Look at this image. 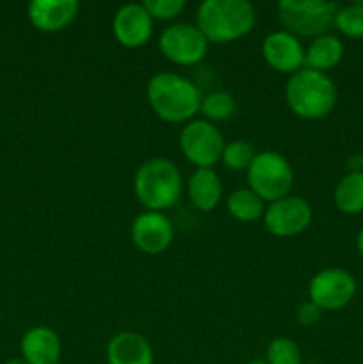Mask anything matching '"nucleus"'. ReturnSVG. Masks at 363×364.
<instances>
[{
	"instance_id": "f257e3e1",
	"label": "nucleus",
	"mask_w": 363,
	"mask_h": 364,
	"mask_svg": "<svg viewBox=\"0 0 363 364\" xmlns=\"http://www.w3.org/2000/svg\"><path fill=\"white\" fill-rule=\"evenodd\" d=\"M153 112L167 123H189L201 109L203 95L192 80L171 71L153 75L146 87Z\"/></svg>"
},
{
	"instance_id": "f03ea898",
	"label": "nucleus",
	"mask_w": 363,
	"mask_h": 364,
	"mask_svg": "<svg viewBox=\"0 0 363 364\" xmlns=\"http://www.w3.org/2000/svg\"><path fill=\"white\" fill-rule=\"evenodd\" d=\"M184 191L182 173L171 160L153 156L137 167L134 194L148 212H164L177 205Z\"/></svg>"
},
{
	"instance_id": "7ed1b4c3",
	"label": "nucleus",
	"mask_w": 363,
	"mask_h": 364,
	"mask_svg": "<svg viewBox=\"0 0 363 364\" xmlns=\"http://www.w3.org/2000/svg\"><path fill=\"white\" fill-rule=\"evenodd\" d=\"M256 11L248 0H205L199 4L196 27L209 43H230L255 27Z\"/></svg>"
},
{
	"instance_id": "20e7f679",
	"label": "nucleus",
	"mask_w": 363,
	"mask_h": 364,
	"mask_svg": "<svg viewBox=\"0 0 363 364\" xmlns=\"http://www.w3.org/2000/svg\"><path fill=\"white\" fill-rule=\"evenodd\" d=\"M285 98L288 109L301 119H322L337 105V85L327 73L305 66L290 75Z\"/></svg>"
},
{
	"instance_id": "39448f33",
	"label": "nucleus",
	"mask_w": 363,
	"mask_h": 364,
	"mask_svg": "<svg viewBox=\"0 0 363 364\" xmlns=\"http://www.w3.org/2000/svg\"><path fill=\"white\" fill-rule=\"evenodd\" d=\"M246 174L249 188L265 203H274L290 194L295 180L290 162L278 151L256 153Z\"/></svg>"
},
{
	"instance_id": "423d86ee",
	"label": "nucleus",
	"mask_w": 363,
	"mask_h": 364,
	"mask_svg": "<svg viewBox=\"0 0 363 364\" xmlns=\"http://www.w3.org/2000/svg\"><path fill=\"white\" fill-rule=\"evenodd\" d=\"M338 4L324 0H281L278 18L287 32L305 38H319L333 25Z\"/></svg>"
},
{
	"instance_id": "0eeeda50",
	"label": "nucleus",
	"mask_w": 363,
	"mask_h": 364,
	"mask_svg": "<svg viewBox=\"0 0 363 364\" xmlns=\"http://www.w3.org/2000/svg\"><path fill=\"white\" fill-rule=\"evenodd\" d=\"M223 134L206 119H192L180 132V149L198 169H212L224 151Z\"/></svg>"
},
{
	"instance_id": "6e6552de",
	"label": "nucleus",
	"mask_w": 363,
	"mask_h": 364,
	"mask_svg": "<svg viewBox=\"0 0 363 364\" xmlns=\"http://www.w3.org/2000/svg\"><path fill=\"white\" fill-rule=\"evenodd\" d=\"M159 48L171 63L178 66H194L205 59L209 52V39L196 25L173 23L160 34Z\"/></svg>"
},
{
	"instance_id": "1a4fd4ad",
	"label": "nucleus",
	"mask_w": 363,
	"mask_h": 364,
	"mask_svg": "<svg viewBox=\"0 0 363 364\" xmlns=\"http://www.w3.org/2000/svg\"><path fill=\"white\" fill-rule=\"evenodd\" d=\"M313 212L310 203L301 196H285L269 203L263 213V224L274 237L290 238L301 235L312 224Z\"/></svg>"
},
{
	"instance_id": "9d476101",
	"label": "nucleus",
	"mask_w": 363,
	"mask_h": 364,
	"mask_svg": "<svg viewBox=\"0 0 363 364\" xmlns=\"http://www.w3.org/2000/svg\"><path fill=\"white\" fill-rule=\"evenodd\" d=\"M356 281L344 269H324L308 284L310 301L322 311H337L354 299Z\"/></svg>"
},
{
	"instance_id": "9b49d317",
	"label": "nucleus",
	"mask_w": 363,
	"mask_h": 364,
	"mask_svg": "<svg viewBox=\"0 0 363 364\" xmlns=\"http://www.w3.org/2000/svg\"><path fill=\"white\" fill-rule=\"evenodd\" d=\"M174 237L173 223L162 212H148L135 217L132 224V242L146 255H160L171 245Z\"/></svg>"
},
{
	"instance_id": "f8f14e48",
	"label": "nucleus",
	"mask_w": 363,
	"mask_h": 364,
	"mask_svg": "<svg viewBox=\"0 0 363 364\" xmlns=\"http://www.w3.org/2000/svg\"><path fill=\"white\" fill-rule=\"evenodd\" d=\"M112 32L125 48H139L152 38L153 18L142 4H125L114 14Z\"/></svg>"
},
{
	"instance_id": "ddd939ff",
	"label": "nucleus",
	"mask_w": 363,
	"mask_h": 364,
	"mask_svg": "<svg viewBox=\"0 0 363 364\" xmlns=\"http://www.w3.org/2000/svg\"><path fill=\"white\" fill-rule=\"evenodd\" d=\"M262 55L278 73L294 75L305 68V48L299 39L287 31L270 32L262 43Z\"/></svg>"
},
{
	"instance_id": "4468645a",
	"label": "nucleus",
	"mask_w": 363,
	"mask_h": 364,
	"mask_svg": "<svg viewBox=\"0 0 363 364\" xmlns=\"http://www.w3.org/2000/svg\"><path fill=\"white\" fill-rule=\"evenodd\" d=\"M77 0H34L28 4V20L41 32L64 31L77 18Z\"/></svg>"
},
{
	"instance_id": "2eb2a0df",
	"label": "nucleus",
	"mask_w": 363,
	"mask_h": 364,
	"mask_svg": "<svg viewBox=\"0 0 363 364\" xmlns=\"http://www.w3.org/2000/svg\"><path fill=\"white\" fill-rule=\"evenodd\" d=\"M21 359L28 364H57L60 359V338L46 326L32 327L21 338Z\"/></svg>"
},
{
	"instance_id": "dca6fc26",
	"label": "nucleus",
	"mask_w": 363,
	"mask_h": 364,
	"mask_svg": "<svg viewBox=\"0 0 363 364\" xmlns=\"http://www.w3.org/2000/svg\"><path fill=\"white\" fill-rule=\"evenodd\" d=\"M155 355L149 341L132 331L110 338L107 345V364H153Z\"/></svg>"
},
{
	"instance_id": "f3484780",
	"label": "nucleus",
	"mask_w": 363,
	"mask_h": 364,
	"mask_svg": "<svg viewBox=\"0 0 363 364\" xmlns=\"http://www.w3.org/2000/svg\"><path fill=\"white\" fill-rule=\"evenodd\" d=\"M189 199L201 212H212L223 199V183L214 169H196L187 183Z\"/></svg>"
},
{
	"instance_id": "a211bd4d",
	"label": "nucleus",
	"mask_w": 363,
	"mask_h": 364,
	"mask_svg": "<svg viewBox=\"0 0 363 364\" xmlns=\"http://www.w3.org/2000/svg\"><path fill=\"white\" fill-rule=\"evenodd\" d=\"M342 57H344V45L340 39L337 36L324 34L313 39L305 50V66L326 73L340 63Z\"/></svg>"
},
{
	"instance_id": "6ab92c4d",
	"label": "nucleus",
	"mask_w": 363,
	"mask_h": 364,
	"mask_svg": "<svg viewBox=\"0 0 363 364\" xmlns=\"http://www.w3.org/2000/svg\"><path fill=\"white\" fill-rule=\"evenodd\" d=\"M337 208L347 215L363 212V173H347L333 192Z\"/></svg>"
},
{
	"instance_id": "aec40b11",
	"label": "nucleus",
	"mask_w": 363,
	"mask_h": 364,
	"mask_svg": "<svg viewBox=\"0 0 363 364\" xmlns=\"http://www.w3.org/2000/svg\"><path fill=\"white\" fill-rule=\"evenodd\" d=\"M226 208L233 219L241 223H253L263 219L265 213V201L256 196L251 188H237L226 199Z\"/></svg>"
},
{
	"instance_id": "412c9836",
	"label": "nucleus",
	"mask_w": 363,
	"mask_h": 364,
	"mask_svg": "<svg viewBox=\"0 0 363 364\" xmlns=\"http://www.w3.org/2000/svg\"><path fill=\"white\" fill-rule=\"evenodd\" d=\"M237 102L233 96L226 91H216L203 96L201 109L199 112L205 116L206 121L216 123V121H228L235 114Z\"/></svg>"
},
{
	"instance_id": "4be33fe9",
	"label": "nucleus",
	"mask_w": 363,
	"mask_h": 364,
	"mask_svg": "<svg viewBox=\"0 0 363 364\" xmlns=\"http://www.w3.org/2000/svg\"><path fill=\"white\" fill-rule=\"evenodd\" d=\"M255 156V146L251 142L244 141V139H237V141H231L224 146L221 162L230 171H248V167L251 166Z\"/></svg>"
},
{
	"instance_id": "5701e85b",
	"label": "nucleus",
	"mask_w": 363,
	"mask_h": 364,
	"mask_svg": "<svg viewBox=\"0 0 363 364\" xmlns=\"http://www.w3.org/2000/svg\"><path fill=\"white\" fill-rule=\"evenodd\" d=\"M333 25L347 38H363V2L338 7Z\"/></svg>"
},
{
	"instance_id": "b1692460",
	"label": "nucleus",
	"mask_w": 363,
	"mask_h": 364,
	"mask_svg": "<svg viewBox=\"0 0 363 364\" xmlns=\"http://www.w3.org/2000/svg\"><path fill=\"white\" fill-rule=\"evenodd\" d=\"M267 364H302L301 348L287 336L274 338L267 347Z\"/></svg>"
},
{
	"instance_id": "393cba45",
	"label": "nucleus",
	"mask_w": 363,
	"mask_h": 364,
	"mask_svg": "<svg viewBox=\"0 0 363 364\" xmlns=\"http://www.w3.org/2000/svg\"><path fill=\"white\" fill-rule=\"evenodd\" d=\"M142 6L153 20H174L185 11V0H146Z\"/></svg>"
},
{
	"instance_id": "a878e982",
	"label": "nucleus",
	"mask_w": 363,
	"mask_h": 364,
	"mask_svg": "<svg viewBox=\"0 0 363 364\" xmlns=\"http://www.w3.org/2000/svg\"><path fill=\"white\" fill-rule=\"evenodd\" d=\"M322 316V309L317 304H313L312 301H306L302 304H299L298 311H295V318L301 323L302 327H313Z\"/></svg>"
},
{
	"instance_id": "bb28decb",
	"label": "nucleus",
	"mask_w": 363,
	"mask_h": 364,
	"mask_svg": "<svg viewBox=\"0 0 363 364\" xmlns=\"http://www.w3.org/2000/svg\"><path fill=\"white\" fill-rule=\"evenodd\" d=\"M347 169L349 173H363V156L362 155H351L347 159Z\"/></svg>"
},
{
	"instance_id": "cd10ccee",
	"label": "nucleus",
	"mask_w": 363,
	"mask_h": 364,
	"mask_svg": "<svg viewBox=\"0 0 363 364\" xmlns=\"http://www.w3.org/2000/svg\"><path fill=\"white\" fill-rule=\"evenodd\" d=\"M356 247H358L359 256L363 258V230L358 233V238H356Z\"/></svg>"
},
{
	"instance_id": "c85d7f7f",
	"label": "nucleus",
	"mask_w": 363,
	"mask_h": 364,
	"mask_svg": "<svg viewBox=\"0 0 363 364\" xmlns=\"http://www.w3.org/2000/svg\"><path fill=\"white\" fill-rule=\"evenodd\" d=\"M6 364H28V363L21 358H14V359H9Z\"/></svg>"
},
{
	"instance_id": "c756f323",
	"label": "nucleus",
	"mask_w": 363,
	"mask_h": 364,
	"mask_svg": "<svg viewBox=\"0 0 363 364\" xmlns=\"http://www.w3.org/2000/svg\"><path fill=\"white\" fill-rule=\"evenodd\" d=\"M248 364H267V361H265V358H258V359H253V361H249Z\"/></svg>"
},
{
	"instance_id": "7c9ffc66",
	"label": "nucleus",
	"mask_w": 363,
	"mask_h": 364,
	"mask_svg": "<svg viewBox=\"0 0 363 364\" xmlns=\"http://www.w3.org/2000/svg\"><path fill=\"white\" fill-rule=\"evenodd\" d=\"M313 364H320V363H313Z\"/></svg>"
},
{
	"instance_id": "2f4dec72",
	"label": "nucleus",
	"mask_w": 363,
	"mask_h": 364,
	"mask_svg": "<svg viewBox=\"0 0 363 364\" xmlns=\"http://www.w3.org/2000/svg\"><path fill=\"white\" fill-rule=\"evenodd\" d=\"M362 156H363V155H362Z\"/></svg>"
}]
</instances>
